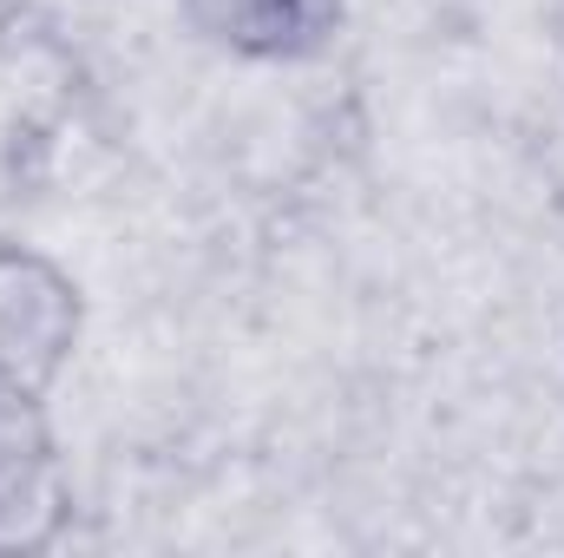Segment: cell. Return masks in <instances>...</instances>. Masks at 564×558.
<instances>
[{
  "label": "cell",
  "mask_w": 564,
  "mask_h": 558,
  "mask_svg": "<svg viewBox=\"0 0 564 558\" xmlns=\"http://www.w3.org/2000/svg\"><path fill=\"white\" fill-rule=\"evenodd\" d=\"M73 335H79L73 282L26 250H0V368L46 388L73 355Z\"/></svg>",
  "instance_id": "7a4b0ae2"
},
{
  "label": "cell",
  "mask_w": 564,
  "mask_h": 558,
  "mask_svg": "<svg viewBox=\"0 0 564 558\" xmlns=\"http://www.w3.org/2000/svg\"><path fill=\"white\" fill-rule=\"evenodd\" d=\"M184 20L243 60H308L328 46L341 0H177Z\"/></svg>",
  "instance_id": "3957f363"
},
{
  "label": "cell",
  "mask_w": 564,
  "mask_h": 558,
  "mask_svg": "<svg viewBox=\"0 0 564 558\" xmlns=\"http://www.w3.org/2000/svg\"><path fill=\"white\" fill-rule=\"evenodd\" d=\"M66 519L59 447L40 408V382L0 368V552H33Z\"/></svg>",
  "instance_id": "6da1fadb"
}]
</instances>
